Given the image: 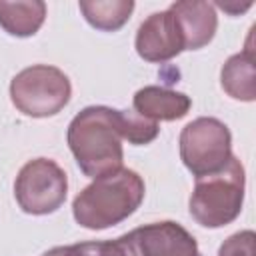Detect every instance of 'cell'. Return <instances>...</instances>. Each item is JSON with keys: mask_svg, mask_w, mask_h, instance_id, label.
Here are the masks:
<instances>
[{"mask_svg": "<svg viewBox=\"0 0 256 256\" xmlns=\"http://www.w3.org/2000/svg\"><path fill=\"white\" fill-rule=\"evenodd\" d=\"M68 146L80 170L90 178L116 172L122 166V120L120 110L88 106L68 126Z\"/></svg>", "mask_w": 256, "mask_h": 256, "instance_id": "obj_1", "label": "cell"}, {"mask_svg": "<svg viewBox=\"0 0 256 256\" xmlns=\"http://www.w3.org/2000/svg\"><path fill=\"white\" fill-rule=\"evenodd\" d=\"M144 200V180L128 168L94 178L72 204L74 220L88 230H104L120 224Z\"/></svg>", "mask_w": 256, "mask_h": 256, "instance_id": "obj_2", "label": "cell"}, {"mask_svg": "<svg viewBox=\"0 0 256 256\" xmlns=\"http://www.w3.org/2000/svg\"><path fill=\"white\" fill-rule=\"evenodd\" d=\"M244 166L236 156L216 172L198 176L192 196L190 214L204 228H222L238 218L244 202Z\"/></svg>", "mask_w": 256, "mask_h": 256, "instance_id": "obj_3", "label": "cell"}, {"mask_svg": "<svg viewBox=\"0 0 256 256\" xmlns=\"http://www.w3.org/2000/svg\"><path fill=\"white\" fill-rule=\"evenodd\" d=\"M68 76L48 64H34L20 70L10 82L12 104L26 116L48 118L58 114L70 100Z\"/></svg>", "mask_w": 256, "mask_h": 256, "instance_id": "obj_4", "label": "cell"}, {"mask_svg": "<svg viewBox=\"0 0 256 256\" xmlns=\"http://www.w3.org/2000/svg\"><path fill=\"white\" fill-rule=\"evenodd\" d=\"M232 136L218 118L202 116L186 124L180 132V158L198 178L220 170L232 156Z\"/></svg>", "mask_w": 256, "mask_h": 256, "instance_id": "obj_5", "label": "cell"}, {"mask_svg": "<svg viewBox=\"0 0 256 256\" xmlns=\"http://www.w3.org/2000/svg\"><path fill=\"white\" fill-rule=\"evenodd\" d=\"M66 172L48 158L26 162L14 182V196L18 206L26 214L34 216L56 212L66 200Z\"/></svg>", "mask_w": 256, "mask_h": 256, "instance_id": "obj_6", "label": "cell"}, {"mask_svg": "<svg viewBox=\"0 0 256 256\" xmlns=\"http://www.w3.org/2000/svg\"><path fill=\"white\" fill-rule=\"evenodd\" d=\"M126 236L140 256H202L194 236L172 220L134 228Z\"/></svg>", "mask_w": 256, "mask_h": 256, "instance_id": "obj_7", "label": "cell"}, {"mask_svg": "<svg viewBox=\"0 0 256 256\" xmlns=\"http://www.w3.org/2000/svg\"><path fill=\"white\" fill-rule=\"evenodd\" d=\"M184 50L178 22L170 10L150 14L136 32V52L148 62H166Z\"/></svg>", "mask_w": 256, "mask_h": 256, "instance_id": "obj_8", "label": "cell"}, {"mask_svg": "<svg viewBox=\"0 0 256 256\" xmlns=\"http://www.w3.org/2000/svg\"><path fill=\"white\" fill-rule=\"evenodd\" d=\"M168 10L174 14L178 22V28L184 40V50H200L214 38L218 18L210 2L180 0L170 4Z\"/></svg>", "mask_w": 256, "mask_h": 256, "instance_id": "obj_9", "label": "cell"}, {"mask_svg": "<svg viewBox=\"0 0 256 256\" xmlns=\"http://www.w3.org/2000/svg\"><path fill=\"white\" fill-rule=\"evenodd\" d=\"M220 82L224 92L242 102H252L256 98V52H254V26L248 34L242 52L230 56L220 72Z\"/></svg>", "mask_w": 256, "mask_h": 256, "instance_id": "obj_10", "label": "cell"}, {"mask_svg": "<svg viewBox=\"0 0 256 256\" xmlns=\"http://www.w3.org/2000/svg\"><path fill=\"white\" fill-rule=\"evenodd\" d=\"M192 100L176 90L160 86H144L134 94V112L154 122L178 120L188 114Z\"/></svg>", "mask_w": 256, "mask_h": 256, "instance_id": "obj_11", "label": "cell"}, {"mask_svg": "<svg viewBox=\"0 0 256 256\" xmlns=\"http://www.w3.org/2000/svg\"><path fill=\"white\" fill-rule=\"evenodd\" d=\"M46 18V4L42 0L28 2H4L0 0V26L18 38H26L38 32Z\"/></svg>", "mask_w": 256, "mask_h": 256, "instance_id": "obj_12", "label": "cell"}, {"mask_svg": "<svg viewBox=\"0 0 256 256\" xmlns=\"http://www.w3.org/2000/svg\"><path fill=\"white\" fill-rule=\"evenodd\" d=\"M78 6L88 24L104 32L122 28L134 10L132 0H82Z\"/></svg>", "mask_w": 256, "mask_h": 256, "instance_id": "obj_13", "label": "cell"}, {"mask_svg": "<svg viewBox=\"0 0 256 256\" xmlns=\"http://www.w3.org/2000/svg\"><path fill=\"white\" fill-rule=\"evenodd\" d=\"M44 256H140V252L134 248V244L124 234L116 240L56 246V248L48 250Z\"/></svg>", "mask_w": 256, "mask_h": 256, "instance_id": "obj_14", "label": "cell"}, {"mask_svg": "<svg viewBox=\"0 0 256 256\" xmlns=\"http://www.w3.org/2000/svg\"><path fill=\"white\" fill-rule=\"evenodd\" d=\"M122 120V138L128 140L134 146H142L152 142L158 136V122L140 116L134 110H120Z\"/></svg>", "mask_w": 256, "mask_h": 256, "instance_id": "obj_15", "label": "cell"}, {"mask_svg": "<svg viewBox=\"0 0 256 256\" xmlns=\"http://www.w3.org/2000/svg\"><path fill=\"white\" fill-rule=\"evenodd\" d=\"M218 256H254V232L242 230L232 234L220 246Z\"/></svg>", "mask_w": 256, "mask_h": 256, "instance_id": "obj_16", "label": "cell"}, {"mask_svg": "<svg viewBox=\"0 0 256 256\" xmlns=\"http://www.w3.org/2000/svg\"><path fill=\"white\" fill-rule=\"evenodd\" d=\"M212 6H218V8H222L224 12H228V14H240V12H246L250 6H252V2H244V4H238V2H216V4H212Z\"/></svg>", "mask_w": 256, "mask_h": 256, "instance_id": "obj_17", "label": "cell"}]
</instances>
